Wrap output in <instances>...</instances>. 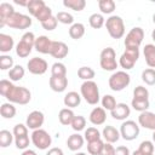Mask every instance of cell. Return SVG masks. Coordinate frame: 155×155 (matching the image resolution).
<instances>
[{
  "label": "cell",
  "mask_w": 155,
  "mask_h": 155,
  "mask_svg": "<svg viewBox=\"0 0 155 155\" xmlns=\"http://www.w3.org/2000/svg\"><path fill=\"white\" fill-rule=\"evenodd\" d=\"M31 143L40 150H46L52 143V138L48 132L42 128L34 130L31 133Z\"/></svg>",
  "instance_id": "obj_7"
},
{
  "label": "cell",
  "mask_w": 155,
  "mask_h": 155,
  "mask_svg": "<svg viewBox=\"0 0 155 155\" xmlns=\"http://www.w3.org/2000/svg\"><path fill=\"white\" fill-rule=\"evenodd\" d=\"M28 2H29V0H27V1H18V0H15V4H17V5H21V6H28Z\"/></svg>",
  "instance_id": "obj_55"
},
{
  "label": "cell",
  "mask_w": 155,
  "mask_h": 155,
  "mask_svg": "<svg viewBox=\"0 0 155 155\" xmlns=\"http://www.w3.org/2000/svg\"><path fill=\"white\" fill-rule=\"evenodd\" d=\"M84 138H85V140H87V143L98 140V139H101V132L96 127H88L87 130H85Z\"/></svg>",
  "instance_id": "obj_40"
},
{
  "label": "cell",
  "mask_w": 155,
  "mask_h": 155,
  "mask_svg": "<svg viewBox=\"0 0 155 155\" xmlns=\"http://www.w3.org/2000/svg\"><path fill=\"white\" fill-rule=\"evenodd\" d=\"M46 155H64V153H63V150L61 148L54 147V148L48 149V151L46 153Z\"/></svg>",
  "instance_id": "obj_53"
},
{
  "label": "cell",
  "mask_w": 155,
  "mask_h": 155,
  "mask_svg": "<svg viewBox=\"0 0 155 155\" xmlns=\"http://www.w3.org/2000/svg\"><path fill=\"white\" fill-rule=\"evenodd\" d=\"M75 117V114L71 109L69 108H63L59 110V114H58V120L59 122L63 125V126H68V125H71V121Z\"/></svg>",
  "instance_id": "obj_26"
},
{
  "label": "cell",
  "mask_w": 155,
  "mask_h": 155,
  "mask_svg": "<svg viewBox=\"0 0 155 155\" xmlns=\"http://www.w3.org/2000/svg\"><path fill=\"white\" fill-rule=\"evenodd\" d=\"M133 98H137V99H149V91L144 86H137L133 90Z\"/></svg>",
  "instance_id": "obj_45"
},
{
  "label": "cell",
  "mask_w": 155,
  "mask_h": 155,
  "mask_svg": "<svg viewBox=\"0 0 155 155\" xmlns=\"http://www.w3.org/2000/svg\"><path fill=\"white\" fill-rule=\"evenodd\" d=\"M75 155H87V154H85V153H76Z\"/></svg>",
  "instance_id": "obj_59"
},
{
  "label": "cell",
  "mask_w": 155,
  "mask_h": 155,
  "mask_svg": "<svg viewBox=\"0 0 155 155\" xmlns=\"http://www.w3.org/2000/svg\"><path fill=\"white\" fill-rule=\"evenodd\" d=\"M63 5L70 10H74V11H82L86 6V1L85 0H64L63 1Z\"/></svg>",
  "instance_id": "obj_33"
},
{
  "label": "cell",
  "mask_w": 155,
  "mask_h": 155,
  "mask_svg": "<svg viewBox=\"0 0 155 155\" xmlns=\"http://www.w3.org/2000/svg\"><path fill=\"white\" fill-rule=\"evenodd\" d=\"M142 81L149 86L155 85V69H153V68L144 69L142 71Z\"/></svg>",
  "instance_id": "obj_35"
},
{
  "label": "cell",
  "mask_w": 155,
  "mask_h": 155,
  "mask_svg": "<svg viewBox=\"0 0 155 155\" xmlns=\"http://www.w3.org/2000/svg\"><path fill=\"white\" fill-rule=\"evenodd\" d=\"M103 145H104V143L102 139L90 142V143H87V151L90 155H101Z\"/></svg>",
  "instance_id": "obj_34"
},
{
  "label": "cell",
  "mask_w": 155,
  "mask_h": 155,
  "mask_svg": "<svg viewBox=\"0 0 155 155\" xmlns=\"http://www.w3.org/2000/svg\"><path fill=\"white\" fill-rule=\"evenodd\" d=\"M52 40L46 36V35H40L39 38H36L35 44H34V48L44 54H50L51 52V47H52Z\"/></svg>",
  "instance_id": "obj_14"
},
{
  "label": "cell",
  "mask_w": 155,
  "mask_h": 155,
  "mask_svg": "<svg viewBox=\"0 0 155 155\" xmlns=\"http://www.w3.org/2000/svg\"><path fill=\"white\" fill-rule=\"evenodd\" d=\"M63 103L67 108L69 109H73V108H76L78 105H80L81 103V96L75 92V91H70L68 92L65 96H64V99H63Z\"/></svg>",
  "instance_id": "obj_23"
},
{
  "label": "cell",
  "mask_w": 155,
  "mask_h": 155,
  "mask_svg": "<svg viewBox=\"0 0 155 155\" xmlns=\"http://www.w3.org/2000/svg\"><path fill=\"white\" fill-rule=\"evenodd\" d=\"M99 64L103 70L107 71H114L117 68L116 62V53L113 47H105L102 50L99 56Z\"/></svg>",
  "instance_id": "obj_6"
},
{
  "label": "cell",
  "mask_w": 155,
  "mask_h": 155,
  "mask_svg": "<svg viewBox=\"0 0 155 155\" xmlns=\"http://www.w3.org/2000/svg\"><path fill=\"white\" fill-rule=\"evenodd\" d=\"M138 58H139V48H125V52L120 57L119 64L125 70H128L134 67Z\"/></svg>",
  "instance_id": "obj_10"
},
{
  "label": "cell",
  "mask_w": 155,
  "mask_h": 155,
  "mask_svg": "<svg viewBox=\"0 0 155 155\" xmlns=\"http://www.w3.org/2000/svg\"><path fill=\"white\" fill-rule=\"evenodd\" d=\"M139 125L133 120H126L120 126V136L125 140H133L139 136Z\"/></svg>",
  "instance_id": "obj_9"
},
{
  "label": "cell",
  "mask_w": 155,
  "mask_h": 155,
  "mask_svg": "<svg viewBox=\"0 0 155 155\" xmlns=\"http://www.w3.org/2000/svg\"><path fill=\"white\" fill-rule=\"evenodd\" d=\"M80 92H81V97H84V99L91 105H96L101 99L99 88L93 80L84 81L80 87Z\"/></svg>",
  "instance_id": "obj_2"
},
{
  "label": "cell",
  "mask_w": 155,
  "mask_h": 155,
  "mask_svg": "<svg viewBox=\"0 0 155 155\" xmlns=\"http://www.w3.org/2000/svg\"><path fill=\"white\" fill-rule=\"evenodd\" d=\"M53 15H52V10H51V7H48L47 5L36 15V19L40 22V23H42V22H45V21H47L48 18H51Z\"/></svg>",
  "instance_id": "obj_46"
},
{
  "label": "cell",
  "mask_w": 155,
  "mask_h": 155,
  "mask_svg": "<svg viewBox=\"0 0 155 155\" xmlns=\"http://www.w3.org/2000/svg\"><path fill=\"white\" fill-rule=\"evenodd\" d=\"M68 86L67 76H52L50 78V87L54 92H63Z\"/></svg>",
  "instance_id": "obj_19"
},
{
  "label": "cell",
  "mask_w": 155,
  "mask_h": 155,
  "mask_svg": "<svg viewBox=\"0 0 155 155\" xmlns=\"http://www.w3.org/2000/svg\"><path fill=\"white\" fill-rule=\"evenodd\" d=\"M114 155H131L130 149L125 145H120L117 148H115V154Z\"/></svg>",
  "instance_id": "obj_52"
},
{
  "label": "cell",
  "mask_w": 155,
  "mask_h": 155,
  "mask_svg": "<svg viewBox=\"0 0 155 155\" xmlns=\"http://www.w3.org/2000/svg\"><path fill=\"white\" fill-rule=\"evenodd\" d=\"M88 23L93 29H101L105 24V19L101 13H92L88 18Z\"/></svg>",
  "instance_id": "obj_32"
},
{
  "label": "cell",
  "mask_w": 155,
  "mask_h": 155,
  "mask_svg": "<svg viewBox=\"0 0 155 155\" xmlns=\"http://www.w3.org/2000/svg\"><path fill=\"white\" fill-rule=\"evenodd\" d=\"M131 114V109L126 103H117L116 107L110 111V115L115 120H126Z\"/></svg>",
  "instance_id": "obj_17"
},
{
  "label": "cell",
  "mask_w": 155,
  "mask_h": 155,
  "mask_svg": "<svg viewBox=\"0 0 155 155\" xmlns=\"http://www.w3.org/2000/svg\"><path fill=\"white\" fill-rule=\"evenodd\" d=\"M15 8L8 2H1L0 4V28L6 25L7 19L15 13Z\"/></svg>",
  "instance_id": "obj_20"
},
{
  "label": "cell",
  "mask_w": 155,
  "mask_h": 155,
  "mask_svg": "<svg viewBox=\"0 0 155 155\" xmlns=\"http://www.w3.org/2000/svg\"><path fill=\"white\" fill-rule=\"evenodd\" d=\"M13 58L7 54L0 56V69L1 70H11L13 68Z\"/></svg>",
  "instance_id": "obj_44"
},
{
  "label": "cell",
  "mask_w": 155,
  "mask_h": 155,
  "mask_svg": "<svg viewBox=\"0 0 155 155\" xmlns=\"http://www.w3.org/2000/svg\"><path fill=\"white\" fill-rule=\"evenodd\" d=\"M130 82H131V76L125 70H119V71L113 73L108 80L110 90H113L115 92L122 91L124 88H126L130 85Z\"/></svg>",
  "instance_id": "obj_5"
},
{
  "label": "cell",
  "mask_w": 155,
  "mask_h": 155,
  "mask_svg": "<svg viewBox=\"0 0 155 155\" xmlns=\"http://www.w3.org/2000/svg\"><path fill=\"white\" fill-rule=\"evenodd\" d=\"M138 150L144 154H153L154 153V143L151 140H143L139 144Z\"/></svg>",
  "instance_id": "obj_49"
},
{
  "label": "cell",
  "mask_w": 155,
  "mask_h": 155,
  "mask_svg": "<svg viewBox=\"0 0 155 155\" xmlns=\"http://www.w3.org/2000/svg\"><path fill=\"white\" fill-rule=\"evenodd\" d=\"M131 105L134 110L137 111H147L150 103H149V99H137V98H132V102H131Z\"/></svg>",
  "instance_id": "obj_37"
},
{
  "label": "cell",
  "mask_w": 155,
  "mask_h": 155,
  "mask_svg": "<svg viewBox=\"0 0 155 155\" xmlns=\"http://www.w3.org/2000/svg\"><path fill=\"white\" fill-rule=\"evenodd\" d=\"M22 155H38L34 150H31V149H25L23 153H22Z\"/></svg>",
  "instance_id": "obj_54"
},
{
  "label": "cell",
  "mask_w": 155,
  "mask_h": 155,
  "mask_svg": "<svg viewBox=\"0 0 155 155\" xmlns=\"http://www.w3.org/2000/svg\"><path fill=\"white\" fill-rule=\"evenodd\" d=\"M51 75L52 76H67V68L63 63L56 62L51 67Z\"/></svg>",
  "instance_id": "obj_41"
},
{
  "label": "cell",
  "mask_w": 155,
  "mask_h": 155,
  "mask_svg": "<svg viewBox=\"0 0 155 155\" xmlns=\"http://www.w3.org/2000/svg\"><path fill=\"white\" fill-rule=\"evenodd\" d=\"M153 143L155 144V131H153Z\"/></svg>",
  "instance_id": "obj_58"
},
{
  "label": "cell",
  "mask_w": 155,
  "mask_h": 155,
  "mask_svg": "<svg viewBox=\"0 0 155 155\" xmlns=\"http://www.w3.org/2000/svg\"><path fill=\"white\" fill-rule=\"evenodd\" d=\"M114 154H115L114 145L111 143H104L102 151H101V155H114Z\"/></svg>",
  "instance_id": "obj_51"
},
{
  "label": "cell",
  "mask_w": 155,
  "mask_h": 155,
  "mask_svg": "<svg viewBox=\"0 0 155 155\" xmlns=\"http://www.w3.org/2000/svg\"><path fill=\"white\" fill-rule=\"evenodd\" d=\"M13 45H15V41L11 35L4 34V33L0 34V51L2 53L10 52L13 48Z\"/></svg>",
  "instance_id": "obj_25"
},
{
  "label": "cell",
  "mask_w": 155,
  "mask_h": 155,
  "mask_svg": "<svg viewBox=\"0 0 155 155\" xmlns=\"http://www.w3.org/2000/svg\"><path fill=\"white\" fill-rule=\"evenodd\" d=\"M24 74H25V70L19 64L15 65L11 70H8V78H10L11 81H19V80H22Z\"/></svg>",
  "instance_id": "obj_31"
},
{
  "label": "cell",
  "mask_w": 155,
  "mask_h": 155,
  "mask_svg": "<svg viewBox=\"0 0 155 155\" xmlns=\"http://www.w3.org/2000/svg\"><path fill=\"white\" fill-rule=\"evenodd\" d=\"M101 102H102V108L105 109V110H109V111H111L116 107V104H117L115 97H113L111 94L103 96L102 99H101Z\"/></svg>",
  "instance_id": "obj_39"
},
{
  "label": "cell",
  "mask_w": 155,
  "mask_h": 155,
  "mask_svg": "<svg viewBox=\"0 0 155 155\" xmlns=\"http://www.w3.org/2000/svg\"><path fill=\"white\" fill-rule=\"evenodd\" d=\"M13 133L7 131V130H1L0 131V147L1 148H6L8 145H11V143L13 142Z\"/></svg>",
  "instance_id": "obj_38"
},
{
  "label": "cell",
  "mask_w": 155,
  "mask_h": 155,
  "mask_svg": "<svg viewBox=\"0 0 155 155\" xmlns=\"http://www.w3.org/2000/svg\"><path fill=\"white\" fill-rule=\"evenodd\" d=\"M56 18L59 23L62 24H74V17L71 13L69 12H65V11H59L57 15H56Z\"/></svg>",
  "instance_id": "obj_43"
},
{
  "label": "cell",
  "mask_w": 155,
  "mask_h": 155,
  "mask_svg": "<svg viewBox=\"0 0 155 155\" xmlns=\"http://www.w3.org/2000/svg\"><path fill=\"white\" fill-rule=\"evenodd\" d=\"M94 75H96V73H94V70L91 67H81L78 70V76L81 80H85V81L92 80L94 78Z\"/></svg>",
  "instance_id": "obj_36"
},
{
  "label": "cell",
  "mask_w": 155,
  "mask_h": 155,
  "mask_svg": "<svg viewBox=\"0 0 155 155\" xmlns=\"http://www.w3.org/2000/svg\"><path fill=\"white\" fill-rule=\"evenodd\" d=\"M71 128L74 130V131H76V132H80V131H82L84 128H85V126H86V119L84 117V116H81V115H75V117L73 119V121H71Z\"/></svg>",
  "instance_id": "obj_42"
},
{
  "label": "cell",
  "mask_w": 155,
  "mask_h": 155,
  "mask_svg": "<svg viewBox=\"0 0 155 155\" xmlns=\"http://www.w3.org/2000/svg\"><path fill=\"white\" fill-rule=\"evenodd\" d=\"M105 28L113 39H121L125 35V23L120 16H110L105 21Z\"/></svg>",
  "instance_id": "obj_4"
},
{
  "label": "cell",
  "mask_w": 155,
  "mask_h": 155,
  "mask_svg": "<svg viewBox=\"0 0 155 155\" xmlns=\"http://www.w3.org/2000/svg\"><path fill=\"white\" fill-rule=\"evenodd\" d=\"M144 39V30L140 27L132 28L125 39V48H139Z\"/></svg>",
  "instance_id": "obj_8"
},
{
  "label": "cell",
  "mask_w": 155,
  "mask_h": 155,
  "mask_svg": "<svg viewBox=\"0 0 155 155\" xmlns=\"http://www.w3.org/2000/svg\"><path fill=\"white\" fill-rule=\"evenodd\" d=\"M35 35L31 31H27L22 35L19 42L16 45V54L21 58H25L30 54L31 50L34 48V44H35Z\"/></svg>",
  "instance_id": "obj_3"
},
{
  "label": "cell",
  "mask_w": 155,
  "mask_h": 155,
  "mask_svg": "<svg viewBox=\"0 0 155 155\" xmlns=\"http://www.w3.org/2000/svg\"><path fill=\"white\" fill-rule=\"evenodd\" d=\"M27 68L29 70V73L34 74V75H42L47 71L48 69V64L44 58L40 57H33L28 61L27 63Z\"/></svg>",
  "instance_id": "obj_12"
},
{
  "label": "cell",
  "mask_w": 155,
  "mask_h": 155,
  "mask_svg": "<svg viewBox=\"0 0 155 155\" xmlns=\"http://www.w3.org/2000/svg\"><path fill=\"white\" fill-rule=\"evenodd\" d=\"M102 136H103V138L105 139L107 143H111L113 144V143H115V142H117L120 139V131L116 130L114 126L108 125V126H105L103 128Z\"/></svg>",
  "instance_id": "obj_21"
},
{
  "label": "cell",
  "mask_w": 155,
  "mask_h": 155,
  "mask_svg": "<svg viewBox=\"0 0 155 155\" xmlns=\"http://www.w3.org/2000/svg\"><path fill=\"white\" fill-rule=\"evenodd\" d=\"M138 125L147 128L155 131V113L151 111H143L138 116Z\"/></svg>",
  "instance_id": "obj_15"
},
{
  "label": "cell",
  "mask_w": 155,
  "mask_h": 155,
  "mask_svg": "<svg viewBox=\"0 0 155 155\" xmlns=\"http://www.w3.org/2000/svg\"><path fill=\"white\" fill-rule=\"evenodd\" d=\"M132 155H153V154H144V153H142V151H139V150L137 149V150H134V151L132 153Z\"/></svg>",
  "instance_id": "obj_56"
},
{
  "label": "cell",
  "mask_w": 155,
  "mask_h": 155,
  "mask_svg": "<svg viewBox=\"0 0 155 155\" xmlns=\"http://www.w3.org/2000/svg\"><path fill=\"white\" fill-rule=\"evenodd\" d=\"M84 142H85V138L81 134L74 133V134H71V136L68 137L67 145H68V148L71 151H78L79 149H81L84 147Z\"/></svg>",
  "instance_id": "obj_22"
},
{
  "label": "cell",
  "mask_w": 155,
  "mask_h": 155,
  "mask_svg": "<svg viewBox=\"0 0 155 155\" xmlns=\"http://www.w3.org/2000/svg\"><path fill=\"white\" fill-rule=\"evenodd\" d=\"M151 39H153V40L155 41V29H154V30L151 31Z\"/></svg>",
  "instance_id": "obj_57"
},
{
  "label": "cell",
  "mask_w": 155,
  "mask_h": 155,
  "mask_svg": "<svg viewBox=\"0 0 155 155\" xmlns=\"http://www.w3.org/2000/svg\"><path fill=\"white\" fill-rule=\"evenodd\" d=\"M29 143H30V139H29L28 136H23V137L15 138V144H16V148H17V149L25 150V149L29 147Z\"/></svg>",
  "instance_id": "obj_48"
},
{
  "label": "cell",
  "mask_w": 155,
  "mask_h": 155,
  "mask_svg": "<svg viewBox=\"0 0 155 155\" xmlns=\"http://www.w3.org/2000/svg\"><path fill=\"white\" fill-rule=\"evenodd\" d=\"M85 25L82 23H74L69 28V36L74 40H79L85 35Z\"/></svg>",
  "instance_id": "obj_27"
},
{
  "label": "cell",
  "mask_w": 155,
  "mask_h": 155,
  "mask_svg": "<svg viewBox=\"0 0 155 155\" xmlns=\"http://www.w3.org/2000/svg\"><path fill=\"white\" fill-rule=\"evenodd\" d=\"M44 121H45V116L41 111L39 110H33L31 113H29V115L27 116V120H25V125L30 130H39L41 128V126L44 125Z\"/></svg>",
  "instance_id": "obj_13"
},
{
  "label": "cell",
  "mask_w": 155,
  "mask_h": 155,
  "mask_svg": "<svg viewBox=\"0 0 155 155\" xmlns=\"http://www.w3.org/2000/svg\"><path fill=\"white\" fill-rule=\"evenodd\" d=\"M90 122L94 126H99V125H103L107 120V113H105V109H103L102 107H96L92 109V111L90 113Z\"/></svg>",
  "instance_id": "obj_18"
},
{
  "label": "cell",
  "mask_w": 155,
  "mask_h": 155,
  "mask_svg": "<svg viewBox=\"0 0 155 155\" xmlns=\"http://www.w3.org/2000/svg\"><path fill=\"white\" fill-rule=\"evenodd\" d=\"M145 63L149 68H155V45L153 44H147L143 50Z\"/></svg>",
  "instance_id": "obj_24"
},
{
  "label": "cell",
  "mask_w": 155,
  "mask_h": 155,
  "mask_svg": "<svg viewBox=\"0 0 155 155\" xmlns=\"http://www.w3.org/2000/svg\"><path fill=\"white\" fill-rule=\"evenodd\" d=\"M98 7H99L102 13L110 15V13L114 12V10L116 7V4L113 0H99L98 1Z\"/></svg>",
  "instance_id": "obj_30"
},
{
  "label": "cell",
  "mask_w": 155,
  "mask_h": 155,
  "mask_svg": "<svg viewBox=\"0 0 155 155\" xmlns=\"http://www.w3.org/2000/svg\"><path fill=\"white\" fill-rule=\"evenodd\" d=\"M68 52H69V48H68L65 42H63V41H53L52 42V47H51L50 54L53 58L63 59V58L67 57Z\"/></svg>",
  "instance_id": "obj_16"
},
{
  "label": "cell",
  "mask_w": 155,
  "mask_h": 155,
  "mask_svg": "<svg viewBox=\"0 0 155 155\" xmlns=\"http://www.w3.org/2000/svg\"><path fill=\"white\" fill-rule=\"evenodd\" d=\"M12 133H13L15 138L23 137V136H28V127H27V125L17 124V125H15V127H13V130H12Z\"/></svg>",
  "instance_id": "obj_47"
},
{
  "label": "cell",
  "mask_w": 155,
  "mask_h": 155,
  "mask_svg": "<svg viewBox=\"0 0 155 155\" xmlns=\"http://www.w3.org/2000/svg\"><path fill=\"white\" fill-rule=\"evenodd\" d=\"M16 107L12 103H2L0 107V114L4 119H12L16 115Z\"/></svg>",
  "instance_id": "obj_29"
},
{
  "label": "cell",
  "mask_w": 155,
  "mask_h": 155,
  "mask_svg": "<svg viewBox=\"0 0 155 155\" xmlns=\"http://www.w3.org/2000/svg\"><path fill=\"white\" fill-rule=\"evenodd\" d=\"M153 22H154V24H155V13L153 15Z\"/></svg>",
  "instance_id": "obj_60"
},
{
  "label": "cell",
  "mask_w": 155,
  "mask_h": 155,
  "mask_svg": "<svg viewBox=\"0 0 155 155\" xmlns=\"http://www.w3.org/2000/svg\"><path fill=\"white\" fill-rule=\"evenodd\" d=\"M45 6H46V4H45L42 0H29L27 8H28V11H29V13H30L31 16L36 17V15H38Z\"/></svg>",
  "instance_id": "obj_28"
},
{
  "label": "cell",
  "mask_w": 155,
  "mask_h": 155,
  "mask_svg": "<svg viewBox=\"0 0 155 155\" xmlns=\"http://www.w3.org/2000/svg\"><path fill=\"white\" fill-rule=\"evenodd\" d=\"M6 25L13 29H27L31 25V18L27 15L15 12L6 22Z\"/></svg>",
  "instance_id": "obj_11"
},
{
  "label": "cell",
  "mask_w": 155,
  "mask_h": 155,
  "mask_svg": "<svg viewBox=\"0 0 155 155\" xmlns=\"http://www.w3.org/2000/svg\"><path fill=\"white\" fill-rule=\"evenodd\" d=\"M10 103H16V104H21V105H24L27 103L30 102L31 99V93L30 91L27 88V87H23V86H16V85H12L8 93L6 94L5 97Z\"/></svg>",
  "instance_id": "obj_1"
},
{
  "label": "cell",
  "mask_w": 155,
  "mask_h": 155,
  "mask_svg": "<svg viewBox=\"0 0 155 155\" xmlns=\"http://www.w3.org/2000/svg\"><path fill=\"white\" fill-rule=\"evenodd\" d=\"M57 24H58V21L56 18V16H52L51 18H48L47 21H45V22L41 23L42 28L46 29V30H53V29H56Z\"/></svg>",
  "instance_id": "obj_50"
}]
</instances>
